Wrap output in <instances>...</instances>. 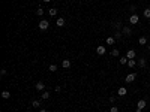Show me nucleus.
<instances>
[{
  "label": "nucleus",
  "mask_w": 150,
  "mask_h": 112,
  "mask_svg": "<svg viewBox=\"0 0 150 112\" xmlns=\"http://www.w3.org/2000/svg\"><path fill=\"white\" fill-rule=\"evenodd\" d=\"M48 27H50V21H47V20H41L39 21V30L45 31V30H48Z\"/></svg>",
  "instance_id": "f257e3e1"
},
{
  "label": "nucleus",
  "mask_w": 150,
  "mask_h": 112,
  "mask_svg": "<svg viewBox=\"0 0 150 112\" xmlns=\"http://www.w3.org/2000/svg\"><path fill=\"white\" fill-rule=\"evenodd\" d=\"M138 21H140V16H138L137 14H132V15L129 16V24L135 25V24H138Z\"/></svg>",
  "instance_id": "f03ea898"
},
{
  "label": "nucleus",
  "mask_w": 150,
  "mask_h": 112,
  "mask_svg": "<svg viewBox=\"0 0 150 112\" xmlns=\"http://www.w3.org/2000/svg\"><path fill=\"white\" fill-rule=\"evenodd\" d=\"M96 54L98 55H105V54H107V49H105L104 45H99V46L96 48Z\"/></svg>",
  "instance_id": "7ed1b4c3"
},
{
  "label": "nucleus",
  "mask_w": 150,
  "mask_h": 112,
  "mask_svg": "<svg viewBox=\"0 0 150 112\" xmlns=\"http://www.w3.org/2000/svg\"><path fill=\"white\" fill-rule=\"evenodd\" d=\"M135 78H137V73H129V75H126L125 81H126L128 84H131V82H134V81H135Z\"/></svg>",
  "instance_id": "20e7f679"
},
{
  "label": "nucleus",
  "mask_w": 150,
  "mask_h": 112,
  "mask_svg": "<svg viewBox=\"0 0 150 112\" xmlns=\"http://www.w3.org/2000/svg\"><path fill=\"white\" fill-rule=\"evenodd\" d=\"M135 55H137V52L134 51V49H128V52H126V57H128V60L135 58Z\"/></svg>",
  "instance_id": "39448f33"
},
{
  "label": "nucleus",
  "mask_w": 150,
  "mask_h": 112,
  "mask_svg": "<svg viewBox=\"0 0 150 112\" xmlns=\"http://www.w3.org/2000/svg\"><path fill=\"white\" fill-rule=\"evenodd\" d=\"M36 90L38 91H45V84H44L42 81H38L36 82Z\"/></svg>",
  "instance_id": "423d86ee"
},
{
  "label": "nucleus",
  "mask_w": 150,
  "mask_h": 112,
  "mask_svg": "<svg viewBox=\"0 0 150 112\" xmlns=\"http://www.w3.org/2000/svg\"><path fill=\"white\" fill-rule=\"evenodd\" d=\"M146 106H147V102H146V100H143V99H141V100H138V103H137V108H138V109H141V111H143L144 108H146Z\"/></svg>",
  "instance_id": "0eeeda50"
},
{
  "label": "nucleus",
  "mask_w": 150,
  "mask_h": 112,
  "mask_svg": "<svg viewBox=\"0 0 150 112\" xmlns=\"http://www.w3.org/2000/svg\"><path fill=\"white\" fill-rule=\"evenodd\" d=\"M128 94V90L125 88V87H120L119 90H117V96H120V97H123V96H126Z\"/></svg>",
  "instance_id": "6e6552de"
},
{
  "label": "nucleus",
  "mask_w": 150,
  "mask_h": 112,
  "mask_svg": "<svg viewBox=\"0 0 150 112\" xmlns=\"http://www.w3.org/2000/svg\"><path fill=\"white\" fill-rule=\"evenodd\" d=\"M122 33H123L125 36H132V30H131V27H123V29H122Z\"/></svg>",
  "instance_id": "1a4fd4ad"
},
{
  "label": "nucleus",
  "mask_w": 150,
  "mask_h": 112,
  "mask_svg": "<svg viewBox=\"0 0 150 112\" xmlns=\"http://www.w3.org/2000/svg\"><path fill=\"white\" fill-rule=\"evenodd\" d=\"M56 24H57V27H63V25L66 24V20H65V18H62V16H59L57 21H56Z\"/></svg>",
  "instance_id": "9d476101"
},
{
  "label": "nucleus",
  "mask_w": 150,
  "mask_h": 112,
  "mask_svg": "<svg viewBox=\"0 0 150 112\" xmlns=\"http://www.w3.org/2000/svg\"><path fill=\"white\" fill-rule=\"evenodd\" d=\"M62 67H63V69H69V67H71V60L65 58V60L62 61Z\"/></svg>",
  "instance_id": "9b49d317"
},
{
  "label": "nucleus",
  "mask_w": 150,
  "mask_h": 112,
  "mask_svg": "<svg viewBox=\"0 0 150 112\" xmlns=\"http://www.w3.org/2000/svg\"><path fill=\"white\" fill-rule=\"evenodd\" d=\"M146 63H147V61H146V58H143V57H141L140 60H138V63H137V64H138V66H140L141 69H143V67H146Z\"/></svg>",
  "instance_id": "f8f14e48"
},
{
  "label": "nucleus",
  "mask_w": 150,
  "mask_h": 112,
  "mask_svg": "<svg viewBox=\"0 0 150 112\" xmlns=\"http://www.w3.org/2000/svg\"><path fill=\"white\" fill-rule=\"evenodd\" d=\"M122 36H123V33H122V31H119V30H116V33H114V39H116V41H119V39H122Z\"/></svg>",
  "instance_id": "ddd939ff"
},
{
  "label": "nucleus",
  "mask_w": 150,
  "mask_h": 112,
  "mask_svg": "<svg viewBox=\"0 0 150 112\" xmlns=\"http://www.w3.org/2000/svg\"><path fill=\"white\" fill-rule=\"evenodd\" d=\"M2 97H3V99H6V100H8V99L11 97V93L8 91V90H3V91H2Z\"/></svg>",
  "instance_id": "4468645a"
},
{
  "label": "nucleus",
  "mask_w": 150,
  "mask_h": 112,
  "mask_svg": "<svg viewBox=\"0 0 150 112\" xmlns=\"http://www.w3.org/2000/svg\"><path fill=\"white\" fill-rule=\"evenodd\" d=\"M113 27H114L116 30H122V29H123V25H122V22H120V21L114 22V24H113Z\"/></svg>",
  "instance_id": "2eb2a0df"
},
{
  "label": "nucleus",
  "mask_w": 150,
  "mask_h": 112,
  "mask_svg": "<svg viewBox=\"0 0 150 112\" xmlns=\"http://www.w3.org/2000/svg\"><path fill=\"white\" fill-rule=\"evenodd\" d=\"M138 43H140V45H146L147 43V37L146 36H141L140 39H138Z\"/></svg>",
  "instance_id": "dca6fc26"
},
{
  "label": "nucleus",
  "mask_w": 150,
  "mask_h": 112,
  "mask_svg": "<svg viewBox=\"0 0 150 112\" xmlns=\"http://www.w3.org/2000/svg\"><path fill=\"white\" fill-rule=\"evenodd\" d=\"M41 99H42V100H47V99H50V93H48V91H42V94H41Z\"/></svg>",
  "instance_id": "f3484780"
},
{
  "label": "nucleus",
  "mask_w": 150,
  "mask_h": 112,
  "mask_svg": "<svg viewBox=\"0 0 150 112\" xmlns=\"http://www.w3.org/2000/svg\"><path fill=\"white\" fill-rule=\"evenodd\" d=\"M128 66H129V67H135V66H137V61H135V58L128 60Z\"/></svg>",
  "instance_id": "a211bd4d"
},
{
  "label": "nucleus",
  "mask_w": 150,
  "mask_h": 112,
  "mask_svg": "<svg viewBox=\"0 0 150 112\" xmlns=\"http://www.w3.org/2000/svg\"><path fill=\"white\" fill-rule=\"evenodd\" d=\"M48 14H50V15H51V16H56V15H57V9H56V8H50V10H48Z\"/></svg>",
  "instance_id": "6ab92c4d"
},
{
  "label": "nucleus",
  "mask_w": 150,
  "mask_h": 112,
  "mask_svg": "<svg viewBox=\"0 0 150 112\" xmlns=\"http://www.w3.org/2000/svg\"><path fill=\"white\" fill-rule=\"evenodd\" d=\"M32 106H33V108H41V102H39V100H33Z\"/></svg>",
  "instance_id": "aec40b11"
},
{
  "label": "nucleus",
  "mask_w": 150,
  "mask_h": 112,
  "mask_svg": "<svg viewBox=\"0 0 150 112\" xmlns=\"http://www.w3.org/2000/svg\"><path fill=\"white\" fill-rule=\"evenodd\" d=\"M144 16L150 20V8H146V9H144Z\"/></svg>",
  "instance_id": "412c9836"
},
{
  "label": "nucleus",
  "mask_w": 150,
  "mask_h": 112,
  "mask_svg": "<svg viewBox=\"0 0 150 112\" xmlns=\"http://www.w3.org/2000/svg\"><path fill=\"white\" fill-rule=\"evenodd\" d=\"M116 43V39L114 37H108L107 39V45H114Z\"/></svg>",
  "instance_id": "4be33fe9"
},
{
  "label": "nucleus",
  "mask_w": 150,
  "mask_h": 112,
  "mask_svg": "<svg viewBox=\"0 0 150 112\" xmlns=\"http://www.w3.org/2000/svg\"><path fill=\"white\" fill-rule=\"evenodd\" d=\"M120 64H128V57H120Z\"/></svg>",
  "instance_id": "5701e85b"
},
{
  "label": "nucleus",
  "mask_w": 150,
  "mask_h": 112,
  "mask_svg": "<svg viewBox=\"0 0 150 112\" xmlns=\"http://www.w3.org/2000/svg\"><path fill=\"white\" fill-rule=\"evenodd\" d=\"M111 55H113V57H119V55H120L119 49H113V51H111Z\"/></svg>",
  "instance_id": "b1692460"
},
{
  "label": "nucleus",
  "mask_w": 150,
  "mask_h": 112,
  "mask_svg": "<svg viewBox=\"0 0 150 112\" xmlns=\"http://www.w3.org/2000/svg\"><path fill=\"white\" fill-rule=\"evenodd\" d=\"M48 70H50V72H56V70H57V66H56V64H50Z\"/></svg>",
  "instance_id": "393cba45"
},
{
  "label": "nucleus",
  "mask_w": 150,
  "mask_h": 112,
  "mask_svg": "<svg viewBox=\"0 0 150 112\" xmlns=\"http://www.w3.org/2000/svg\"><path fill=\"white\" fill-rule=\"evenodd\" d=\"M36 15L42 16V15H44V9H42V8H38V9H36Z\"/></svg>",
  "instance_id": "a878e982"
},
{
  "label": "nucleus",
  "mask_w": 150,
  "mask_h": 112,
  "mask_svg": "<svg viewBox=\"0 0 150 112\" xmlns=\"http://www.w3.org/2000/svg\"><path fill=\"white\" fill-rule=\"evenodd\" d=\"M110 112H119V108H117V106H111Z\"/></svg>",
  "instance_id": "bb28decb"
},
{
  "label": "nucleus",
  "mask_w": 150,
  "mask_h": 112,
  "mask_svg": "<svg viewBox=\"0 0 150 112\" xmlns=\"http://www.w3.org/2000/svg\"><path fill=\"white\" fill-rule=\"evenodd\" d=\"M54 91H56V93H60V91H62V87H60V85H56Z\"/></svg>",
  "instance_id": "cd10ccee"
},
{
  "label": "nucleus",
  "mask_w": 150,
  "mask_h": 112,
  "mask_svg": "<svg viewBox=\"0 0 150 112\" xmlns=\"http://www.w3.org/2000/svg\"><path fill=\"white\" fill-rule=\"evenodd\" d=\"M129 9H131V12H132V14H135V10H137V8H135V5H132V6H131Z\"/></svg>",
  "instance_id": "c85d7f7f"
},
{
  "label": "nucleus",
  "mask_w": 150,
  "mask_h": 112,
  "mask_svg": "<svg viewBox=\"0 0 150 112\" xmlns=\"http://www.w3.org/2000/svg\"><path fill=\"white\" fill-rule=\"evenodd\" d=\"M114 102H116V97L111 96V97H110V103H114Z\"/></svg>",
  "instance_id": "c756f323"
},
{
  "label": "nucleus",
  "mask_w": 150,
  "mask_h": 112,
  "mask_svg": "<svg viewBox=\"0 0 150 112\" xmlns=\"http://www.w3.org/2000/svg\"><path fill=\"white\" fill-rule=\"evenodd\" d=\"M0 73H2V75L5 76V75H6V69H2V70H0Z\"/></svg>",
  "instance_id": "7c9ffc66"
},
{
  "label": "nucleus",
  "mask_w": 150,
  "mask_h": 112,
  "mask_svg": "<svg viewBox=\"0 0 150 112\" xmlns=\"http://www.w3.org/2000/svg\"><path fill=\"white\" fill-rule=\"evenodd\" d=\"M39 112H48V111H47V109H41Z\"/></svg>",
  "instance_id": "2f4dec72"
},
{
  "label": "nucleus",
  "mask_w": 150,
  "mask_h": 112,
  "mask_svg": "<svg viewBox=\"0 0 150 112\" xmlns=\"http://www.w3.org/2000/svg\"><path fill=\"white\" fill-rule=\"evenodd\" d=\"M44 2H45V3H48V2H50V0H44Z\"/></svg>",
  "instance_id": "473e14b6"
},
{
  "label": "nucleus",
  "mask_w": 150,
  "mask_h": 112,
  "mask_svg": "<svg viewBox=\"0 0 150 112\" xmlns=\"http://www.w3.org/2000/svg\"><path fill=\"white\" fill-rule=\"evenodd\" d=\"M149 73H150V67H149Z\"/></svg>",
  "instance_id": "72a5a7b5"
},
{
  "label": "nucleus",
  "mask_w": 150,
  "mask_h": 112,
  "mask_svg": "<svg viewBox=\"0 0 150 112\" xmlns=\"http://www.w3.org/2000/svg\"><path fill=\"white\" fill-rule=\"evenodd\" d=\"M149 51H150V45H149Z\"/></svg>",
  "instance_id": "f704fd0d"
},
{
  "label": "nucleus",
  "mask_w": 150,
  "mask_h": 112,
  "mask_svg": "<svg viewBox=\"0 0 150 112\" xmlns=\"http://www.w3.org/2000/svg\"><path fill=\"white\" fill-rule=\"evenodd\" d=\"M56 2H59V0H56Z\"/></svg>",
  "instance_id": "c9c22d12"
},
{
  "label": "nucleus",
  "mask_w": 150,
  "mask_h": 112,
  "mask_svg": "<svg viewBox=\"0 0 150 112\" xmlns=\"http://www.w3.org/2000/svg\"><path fill=\"white\" fill-rule=\"evenodd\" d=\"M149 21H150V20H149Z\"/></svg>",
  "instance_id": "e433bc0d"
}]
</instances>
